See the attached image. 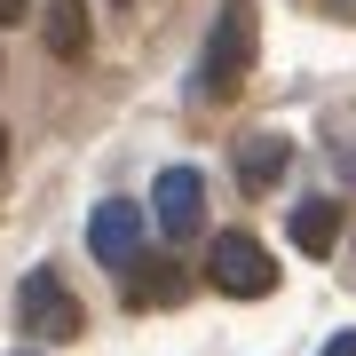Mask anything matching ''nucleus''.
Wrapping results in <instances>:
<instances>
[{
	"label": "nucleus",
	"instance_id": "obj_1",
	"mask_svg": "<svg viewBox=\"0 0 356 356\" xmlns=\"http://www.w3.org/2000/svg\"><path fill=\"white\" fill-rule=\"evenodd\" d=\"M254 40H261V16H254V0H222V16H214V32H206V48H198V95H238V79L254 72Z\"/></svg>",
	"mask_w": 356,
	"mask_h": 356
},
{
	"label": "nucleus",
	"instance_id": "obj_2",
	"mask_svg": "<svg viewBox=\"0 0 356 356\" xmlns=\"http://www.w3.org/2000/svg\"><path fill=\"white\" fill-rule=\"evenodd\" d=\"M16 325H24V341H79L72 285L56 277V269H32V277L16 285Z\"/></svg>",
	"mask_w": 356,
	"mask_h": 356
},
{
	"label": "nucleus",
	"instance_id": "obj_3",
	"mask_svg": "<svg viewBox=\"0 0 356 356\" xmlns=\"http://www.w3.org/2000/svg\"><path fill=\"white\" fill-rule=\"evenodd\" d=\"M206 277H214L229 301H261V293H277V261H269L261 238L229 229V238H214V254H206Z\"/></svg>",
	"mask_w": 356,
	"mask_h": 356
},
{
	"label": "nucleus",
	"instance_id": "obj_4",
	"mask_svg": "<svg viewBox=\"0 0 356 356\" xmlns=\"http://www.w3.org/2000/svg\"><path fill=\"white\" fill-rule=\"evenodd\" d=\"M88 254L111 269V277H135V269L151 261V245H143V206H127V198H103L95 214H88Z\"/></svg>",
	"mask_w": 356,
	"mask_h": 356
},
{
	"label": "nucleus",
	"instance_id": "obj_5",
	"mask_svg": "<svg viewBox=\"0 0 356 356\" xmlns=\"http://www.w3.org/2000/svg\"><path fill=\"white\" fill-rule=\"evenodd\" d=\"M151 222L166 229V238H198L206 229V182H198V166H166V175L151 182Z\"/></svg>",
	"mask_w": 356,
	"mask_h": 356
},
{
	"label": "nucleus",
	"instance_id": "obj_6",
	"mask_svg": "<svg viewBox=\"0 0 356 356\" xmlns=\"http://www.w3.org/2000/svg\"><path fill=\"white\" fill-rule=\"evenodd\" d=\"M40 40H48L56 64H88V0H48V16H40Z\"/></svg>",
	"mask_w": 356,
	"mask_h": 356
},
{
	"label": "nucleus",
	"instance_id": "obj_7",
	"mask_svg": "<svg viewBox=\"0 0 356 356\" xmlns=\"http://www.w3.org/2000/svg\"><path fill=\"white\" fill-rule=\"evenodd\" d=\"M285 166H293V143L285 135H245L238 143V182H245V191H269Z\"/></svg>",
	"mask_w": 356,
	"mask_h": 356
},
{
	"label": "nucleus",
	"instance_id": "obj_8",
	"mask_svg": "<svg viewBox=\"0 0 356 356\" xmlns=\"http://www.w3.org/2000/svg\"><path fill=\"white\" fill-rule=\"evenodd\" d=\"M293 245H301V254H332V238H341V206H332V198H301V206H293Z\"/></svg>",
	"mask_w": 356,
	"mask_h": 356
},
{
	"label": "nucleus",
	"instance_id": "obj_9",
	"mask_svg": "<svg viewBox=\"0 0 356 356\" xmlns=\"http://www.w3.org/2000/svg\"><path fill=\"white\" fill-rule=\"evenodd\" d=\"M119 285H127V309H175V301H182V269L159 261V254L143 261L135 277H119Z\"/></svg>",
	"mask_w": 356,
	"mask_h": 356
},
{
	"label": "nucleus",
	"instance_id": "obj_10",
	"mask_svg": "<svg viewBox=\"0 0 356 356\" xmlns=\"http://www.w3.org/2000/svg\"><path fill=\"white\" fill-rule=\"evenodd\" d=\"M325 151H332V166L356 182V111H332V119H325Z\"/></svg>",
	"mask_w": 356,
	"mask_h": 356
},
{
	"label": "nucleus",
	"instance_id": "obj_11",
	"mask_svg": "<svg viewBox=\"0 0 356 356\" xmlns=\"http://www.w3.org/2000/svg\"><path fill=\"white\" fill-rule=\"evenodd\" d=\"M32 16V0H0V24H24Z\"/></svg>",
	"mask_w": 356,
	"mask_h": 356
},
{
	"label": "nucleus",
	"instance_id": "obj_12",
	"mask_svg": "<svg viewBox=\"0 0 356 356\" xmlns=\"http://www.w3.org/2000/svg\"><path fill=\"white\" fill-rule=\"evenodd\" d=\"M325 356H356V332H332V341H325Z\"/></svg>",
	"mask_w": 356,
	"mask_h": 356
},
{
	"label": "nucleus",
	"instance_id": "obj_13",
	"mask_svg": "<svg viewBox=\"0 0 356 356\" xmlns=\"http://www.w3.org/2000/svg\"><path fill=\"white\" fill-rule=\"evenodd\" d=\"M0 159H8V135H0Z\"/></svg>",
	"mask_w": 356,
	"mask_h": 356
},
{
	"label": "nucleus",
	"instance_id": "obj_14",
	"mask_svg": "<svg viewBox=\"0 0 356 356\" xmlns=\"http://www.w3.org/2000/svg\"><path fill=\"white\" fill-rule=\"evenodd\" d=\"M111 8H127V0H111Z\"/></svg>",
	"mask_w": 356,
	"mask_h": 356
}]
</instances>
